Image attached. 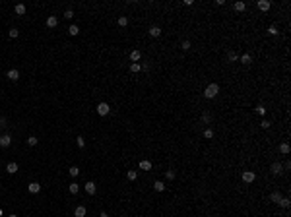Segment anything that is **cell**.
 <instances>
[{
	"label": "cell",
	"mask_w": 291,
	"mask_h": 217,
	"mask_svg": "<svg viewBox=\"0 0 291 217\" xmlns=\"http://www.w3.org/2000/svg\"><path fill=\"white\" fill-rule=\"evenodd\" d=\"M237 58H239V56H237V52H229V60H231V62H235Z\"/></svg>",
	"instance_id": "38"
},
{
	"label": "cell",
	"mask_w": 291,
	"mask_h": 217,
	"mask_svg": "<svg viewBox=\"0 0 291 217\" xmlns=\"http://www.w3.org/2000/svg\"><path fill=\"white\" fill-rule=\"evenodd\" d=\"M256 113L264 116V114H266V107H264V105H258V107H256Z\"/></svg>",
	"instance_id": "30"
},
{
	"label": "cell",
	"mask_w": 291,
	"mask_h": 217,
	"mask_svg": "<svg viewBox=\"0 0 291 217\" xmlns=\"http://www.w3.org/2000/svg\"><path fill=\"white\" fill-rule=\"evenodd\" d=\"M165 177L169 178V180H173V178H175V171H167V173H165Z\"/></svg>",
	"instance_id": "37"
},
{
	"label": "cell",
	"mask_w": 291,
	"mask_h": 217,
	"mask_svg": "<svg viewBox=\"0 0 291 217\" xmlns=\"http://www.w3.org/2000/svg\"><path fill=\"white\" fill-rule=\"evenodd\" d=\"M27 190H29L31 194H37V192H39V190H41V184H39V182H29Z\"/></svg>",
	"instance_id": "8"
},
{
	"label": "cell",
	"mask_w": 291,
	"mask_h": 217,
	"mask_svg": "<svg viewBox=\"0 0 291 217\" xmlns=\"http://www.w3.org/2000/svg\"><path fill=\"white\" fill-rule=\"evenodd\" d=\"M279 204H282L283 208H289V200L287 198H282V200H279Z\"/></svg>",
	"instance_id": "36"
},
{
	"label": "cell",
	"mask_w": 291,
	"mask_h": 217,
	"mask_svg": "<svg viewBox=\"0 0 291 217\" xmlns=\"http://www.w3.org/2000/svg\"><path fill=\"white\" fill-rule=\"evenodd\" d=\"M126 177H128V180H136V178H138V173H136V171H128V173H126Z\"/></svg>",
	"instance_id": "24"
},
{
	"label": "cell",
	"mask_w": 291,
	"mask_h": 217,
	"mask_svg": "<svg viewBox=\"0 0 291 217\" xmlns=\"http://www.w3.org/2000/svg\"><path fill=\"white\" fill-rule=\"evenodd\" d=\"M202 122H206V124L211 122V114L210 113H202Z\"/></svg>",
	"instance_id": "21"
},
{
	"label": "cell",
	"mask_w": 291,
	"mask_h": 217,
	"mask_svg": "<svg viewBox=\"0 0 291 217\" xmlns=\"http://www.w3.org/2000/svg\"><path fill=\"white\" fill-rule=\"evenodd\" d=\"M10 144H12V138H10L8 134H4V136H0V147H8Z\"/></svg>",
	"instance_id": "4"
},
{
	"label": "cell",
	"mask_w": 291,
	"mask_h": 217,
	"mask_svg": "<svg viewBox=\"0 0 291 217\" xmlns=\"http://www.w3.org/2000/svg\"><path fill=\"white\" fill-rule=\"evenodd\" d=\"M99 217H109V215H107V211H101V213H99Z\"/></svg>",
	"instance_id": "42"
},
{
	"label": "cell",
	"mask_w": 291,
	"mask_h": 217,
	"mask_svg": "<svg viewBox=\"0 0 291 217\" xmlns=\"http://www.w3.org/2000/svg\"><path fill=\"white\" fill-rule=\"evenodd\" d=\"M119 25H120V27H126V25H128V18H126V16L119 18Z\"/></svg>",
	"instance_id": "25"
},
{
	"label": "cell",
	"mask_w": 291,
	"mask_h": 217,
	"mask_svg": "<svg viewBox=\"0 0 291 217\" xmlns=\"http://www.w3.org/2000/svg\"><path fill=\"white\" fill-rule=\"evenodd\" d=\"M6 76H8L10 82H18V80H20V72H18V70H8Z\"/></svg>",
	"instance_id": "5"
},
{
	"label": "cell",
	"mask_w": 291,
	"mask_h": 217,
	"mask_svg": "<svg viewBox=\"0 0 291 217\" xmlns=\"http://www.w3.org/2000/svg\"><path fill=\"white\" fill-rule=\"evenodd\" d=\"M245 8H247V4H245V2H235V10H237V12H243Z\"/></svg>",
	"instance_id": "26"
},
{
	"label": "cell",
	"mask_w": 291,
	"mask_h": 217,
	"mask_svg": "<svg viewBox=\"0 0 291 217\" xmlns=\"http://www.w3.org/2000/svg\"><path fill=\"white\" fill-rule=\"evenodd\" d=\"M260 126H262V128H270V122H268V120H262Z\"/></svg>",
	"instance_id": "39"
},
{
	"label": "cell",
	"mask_w": 291,
	"mask_h": 217,
	"mask_svg": "<svg viewBox=\"0 0 291 217\" xmlns=\"http://www.w3.org/2000/svg\"><path fill=\"white\" fill-rule=\"evenodd\" d=\"M109 110H111V109H109V103H99V105H97V113L101 114V116L109 114Z\"/></svg>",
	"instance_id": "2"
},
{
	"label": "cell",
	"mask_w": 291,
	"mask_h": 217,
	"mask_svg": "<svg viewBox=\"0 0 291 217\" xmlns=\"http://www.w3.org/2000/svg\"><path fill=\"white\" fill-rule=\"evenodd\" d=\"M140 70H142V66L138 64V62H132V64H130V72H132V74H136V72H140Z\"/></svg>",
	"instance_id": "19"
},
{
	"label": "cell",
	"mask_w": 291,
	"mask_h": 217,
	"mask_svg": "<svg viewBox=\"0 0 291 217\" xmlns=\"http://www.w3.org/2000/svg\"><path fill=\"white\" fill-rule=\"evenodd\" d=\"M250 60H252L250 54H243V56H241V62H243V64H250Z\"/></svg>",
	"instance_id": "28"
},
{
	"label": "cell",
	"mask_w": 291,
	"mask_h": 217,
	"mask_svg": "<svg viewBox=\"0 0 291 217\" xmlns=\"http://www.w3.org/2000/svg\"><path fill=\"white\" fill-rule=\"evenodd\" d=\"M68 33H70V35H78V33H80L78 25H70V27H68Z\"/></svg>",
	"instance_id": "22"
},
{
	"label": "cell",
	"mask_w": 291,
	"mask_h": 217,
	"mask_svg": "<svg viewBox=\"0 0 291 217\" xmlns=\"http://www.w3.org/2000/svg\"><path fill=\"white\" fill-rule=\"evenodd\" d=\"M140 58H142V52H140V51H132V52H130V60H132V62H138Z\"/></svg>",
	"instance_id": "13"
},
{
	"label": "cell",
	"mask_w": 291,
	"mask_h": 217,
	"mask_svg": "<svg viewBox=\"0 0 291 217\" xmlns=\"http://www.w3.org/2000/svg\"><path fill=\"white\" fill-rule=\"evenodd\" d=\"M254 178H256V174L252 173V171H245V173H243V180L248 182V184H250V182H254Z\"/></svg>",
	"instance_id": "3"
},
{
	"label": "cell",
	"mask_w": 291,
	"mask_h": 217,
	"mask_svg": "<svg viewBox=\"0 0 291 217\" xmlns=\"http://www.w3.org/2000/svg\"><path fill=\"white\" fill-rule=\"evenodd\" d=\"M0 126H6V118L4 116H0Z\"/></svg>",
	"instance_id": "41"
},
{
	"label": "cell",
	"mask_w": 291,
	"mask_h": 217,
	"mask_svg": "<svg viewBox=\"0 0 291 217\" xmlns=\"http://www.w3.org/2000/svg\"><path fill=\"white\" fill-rule=\"evenodd\" d=\"M258 8H260L262 12H268V10H270V2H268V0H258Z\"/></svg>",
	"instance_id": "11"
},
{
	"label": "cell",
	"mask_w": 291,
	"mask_h": 217,
	"mask_svg": "<svg viewBox=\"0 0 291 217\" xmlns=\"http://www.w3.org/2000/svg\"><path fill=\"white\" fill-rule=\"evenodd\" d=\"M218 93H219V86L218 83H210V86L206 87V91H204V97L206 99H214Z\"/></svg>",
	"instance_id": "1"
},
{
	"label": "cell",
	"mask_w": 291,
	"mask_h": 217,
	"mask_svg": "<svg viewBox=\"0 0 291 217\" xmlns=\"http://www.w3.org/2000/svg\"><path fill=\"white\" fill-rule=\"evenodd\" d=\"M68 173H70V177H78V174H80V169H78V167H70V169H68Z\"/></svg>",
	"instance_id": "23"
},
{
	"label": "cell",
	"mask_w": 291,
	"mask_h": 217,
	"mask_svg": "<svg viewBox=\"0 0 291 217\" xmlns=\"http://www.w3.org/2000/svg\"><path fill=\"white\" fill-rule=\"evenodd\" d=\"M268 33H270V35H278V27H276V25H270V27H268Z\"/></svg>",
	"instance_id": "31"
},
{
	"label": "cell",
	"mask_w": 291,
	"mask_h": 217,
	"mask_svg": "<svg viewBox=\"0 0 291 217\" xmlns=\"http://www.w3.org/2000/svg\"><path fill=\"white\" fill-rule=\"evenodd\" d=\"M58 25V18L56 16H49L47 18V27H56Z\"/></svg>",
	"instance_id": "7"
},
{
	"label": "cell",
	"mask_w": 291,
	"mask_h": 217,
	"mask_svg": "<svg viewBox=\"0 0 291 217\" xmlns=\"http://www.w3.org/2000/svg\"><path fill=\"white\" fill-rule=\"evenodd\" d=\"M140 169H142V171H150V169H151V163L147 161V159H144V161H140Z\"/></svg>",
	"instance_id": "14"
},
{
	"label": "cell",
	"mask_w": 291,
	"mask_h": 217,
	"mask_svg": "<svg viewBox=\"0 0 291 217\" xmlns=\"http://www.w3.org/2000/svg\"><path fill=\"white\" fill-rule=\"evenodd\" d=\"M74 215L76 217H86V208H83V205H78V208L74 209Z\"/></svg>",
	"instance_id": "12"
},
{
	"label": "cell",
	"mask_w": 291,
	"mask_h": 217,
	"mask_svg": "<svg viewBox=\"0 0 291 217\" xmlns=\"http://www.w3.org/2000/svg\"><path fill=\"white\" fill-rule=\"evenodd\" d=\"M150 35L151 37H159L161 35V29L157 27V25H153V27H150Z\"/></svg>",
	"instance_id": "15"
},
{
	"label": "cell",
	"mask_w": 291,
	"mask_h": 217,
	"mask_svg": "<svg viewBox=\"0 0 291 217\" xmlns=\"http://www.w3.org/2000/svg\"><path fill=\"white\" fill-rule=\"evenodd\" d=\"M270 200H274V202H279V200H282V196H279L278 192H274L272 196H270Z\"/></svg>",
	"instance_id": "35"
},
{
	"label": "cell",
	"mask_w": 291,
	"mask_h": 217,
	"mask_svg": "<svg viewBox=\"0 0 291 217\" xmlns=\"http://www.w3.org/2000/svg\"><path fill=\"white\" fill-rule=\"evenodd\" d=\"M2 215H4V211H2V208H0V217H2Z\"/></svg>",
	"instance_id": "43"
},
{
	"label": "cell",
	"mask_w": 291,
	"mask_h": 217,
	"mask_svg": "<svg viewBox=\"0 0 291 217\" xmlns=\"http://www.w3.org/2000/svg\"><path fill=\"white\" fill-rule=\"evenodd\" d=\"M10 217H18V215H16V213H12V215H10Z\"/></svg>",
	"instance_id": "44"
},
{
	"label": "cell",
	"mask_w": 291,
	"mask_h": 217,
	"mask_svg": "<svg viewBox=\"0 0 291 217\" xmlns=\"http://www.w3.org/2000/svg\"><path fill=\"white\" fill-rule=\"evenodd\" d=\"M183 49H184V51L190 49V43H188V41H184V43H183Z\"/></svg>",
	"instance_id": "40"
},
{
	"label": "cell",
	"mask_w": 291,
	"mask_h": 217,
	"mask_svg": "<svg viewBox=\"0 0 291 217\" xmlns=\"http://www.w3.org/2000/svg\"><path fill=\"white\" fill-rule=\"evenodd\" d=\"M204 138H206V140H211V138H214V130H210V128L204 130Z\"/></svg>",
	"instance_id": "29"
},
{
	"label": "cell",
	"mask_w": 291,
	"mask_h": 217,
	"mask_svg": "<svg viewBox=\"0 0 291 217\" xmlns=\"http://www.w3.org/2000/svg\"><path fill=\"white\" fill-rule=\"evenodd\" d=\"M64 18H66V19H72V18H74V10H66V12H64Z\"/></svg>",
	"instance_id": "34"
},
{
	"label": "cell",
	"mask_w": 291,
	"mask_h": 217,
	"mask_svg": "<svg viewBox=\"0 0 291 217\" xmlns=\"http://www.w3.org/2000/svg\"><path fill=\"white\" fill-rule=\"evenodd\" d=\"M76 142H78V147H86V140H83L82 136H78V140H76Z\"/></svg>",
	"instance_id": "32"
},
{
	"label": "cell",
	"mask_w": 291,
	"mask_h": 217,
	"mask_svg": "<svg viewBox=\"0 0 291 217\" xmlns=\"http://www.w3.org/2000/svg\"><path fill=\"white\" fill-rule=\"evenodd\" d=\"M14 10H16V14H18V16H23L25 14V6H23V4H16Z\"/></svg>",
	"instance_id": "18"
},
{
	"label": "cell",
	"mask_w": 291,
	"mask_h": 217,
	"mask_svg": "<svg viewBox=\"0 0 291 217\" xmlns=\"http://www.w3.org/2000/svg\"><path fill=\"white\" fill-rule=\"evenodd\" d=\"M6 171H8L10 174H16V173H18V163H14V161L8 163V165H6Z\"/></svg>",
	"instance_id": "10"
},
{
	"label": "cell",
	"mask_w": 291,
	"mask_h": 217,
	"mask_svg": "<svg viewBox=\"0 0 291 217\" xmlns=\"http://www.w3.org/2000/svg\"><path fill=\"white\" fill-rule=\"evenodd\" d=\"M86 192L89 196H93L95 192H97V186H95V182H86Z\"/></svg>",
	"instance_id": "6"
},
{
	"label": "cell",
	"mask_w": 291,
	"mask_h": 217,
	"mask_svg": "<svg viewBox=\"0 0 291 217\" xmlns=\"http://www.w3.org/2000/svg\"><path fill=\"white\" fill-rule=\"evenodd\" d=\"M270 171H272L274 174H279L283 171V165H279V163H272V167H270Z\"/></svg>",
	"instance_id": "9"
},
{
	"label": "cell",
	"mask_w": 291,
	"mask_h": 217,
	"mask_svg": "<svg viewBox=\"0 0 291 217\" xmlns=\"http://www.w3.org/2000/svg\"><path fill=\"white\" fill-rule=\"evenodd\" d=\"M279 153L287 155V153H289V144H279Z\"/></svg>",
	"instance_id": "20"
},
{
	"label": "cell",
	"mask_w": 291,
	"mask_h": 217,
	"mask_svg": "<svg viewBox=\"0 0 291 217\" xmlns=\"http://www.w3.org/2000/svg\"><path fill=\"white\" fill-rule=\"evenodd\" d=\"M68 190H70V194H78L80 192V186H78L76 182H72V184H68Z\"/></svg>",
	"instance_id": "16"
},
{
	"label": "cell",
	"mask_w": 291,
	"mask_h": 217,
	"mask_svg": "<svg viewBox=\"0 0 291 217\" xmlns=\"http://www.w3.org/2000/svg\"><path fill=\"white\" fill-rule=\"evenodd\" d=\"M8 35L12 37V39H16V37L20 35V31H18V29H10V31H8Z\"/></svg>",
	"instance_id": "33"
},
{
	"label": "cell",
	"mask_w": 291,
	"mask_h": 217,
	"mask_svg": "<svg viewBox=\"0 0 291 217\" xmlns=\"http://www.w3.org/2000/svg\"><path fill=\"white\" fill-rule=\"evenodd\" d=\"M153 188H155V192H163V190H165V184H163L161 180H155V184H153Z\"/></svg>",
	"instance_id": "17"
},
{
	"label": "cell",
	"mask_w": 291,
	"mask_h": 217,
	"mask_svg": "<svg viewBox=\"0 0 291 217\" xmlns=\"http://www.w3.org/2000/svg\"><path fill=\"white\" fill-rule=\"evenodd\" d=\"M37 142H39V140H37L35 136H29V138H27V145H31V147L37 145Z\"/></svg>",
	"instance_id": "27"
}]
</instances>
